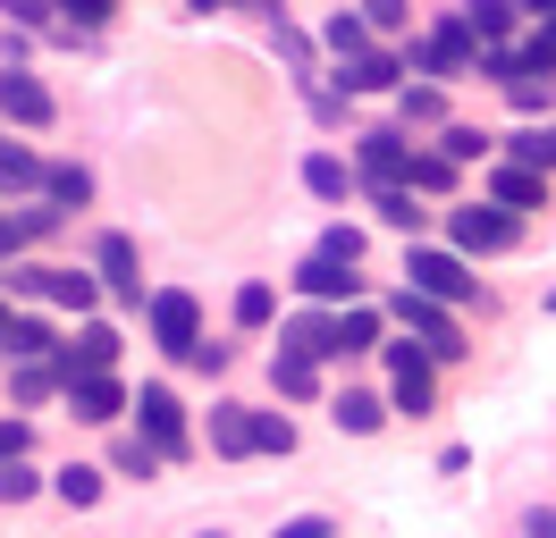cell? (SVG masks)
Segmentation results:
<instances>
[{"instance_id":"1","label":"cell","mask_w":556,"mask_h":538,"mask_svg":"<svg viewBox=\"0 0 556 538\" xmlns=\"http://www.w3.org/2000/svg\"><path fill=\"white\" fill-rule=\"evenodd\" d=\"M405 60H414V76H430V85H447V76H481V34L464 26V9H447Z\"/></svg>"},{"instance_id":"2","label":"cell","mask_w":556,"mask_h":538,"mask_svg":"<svg viewBox=\"0 0 556 538\" xmlns=\"http://www.w3.org/2000/svg\"><path fill=\"white\" fill-rule=\"evenodd\" d=\"M405 286L430 295V303H447V311L481 295V278H472V261H464L455 244H405Z\"/></svg>"},{"instance_id":"3","label":"cell","mask_w":556,"mask_h":538,"mask_svg":"<svg viewBox=\"0 0 556 538\" xmlns=\"http://www.w3.org/2000/svg\"><path fill=\"white\" fill-rule=\"evenodd\" d=\"M396 320H405V336H414L430 362H464L472 345H464V329H455V311L447 303H430V295H414V286H396V303H388Z\"/></svg>"},{"instance_id":"4","label":"cell","mask_w":556,"mask_h":538,"mask_svg":"<svg viewBox=\"0 0 556 538\" xmlns=\"http://www.w3.org/2000/svg\"><path fill=\"white\" fill-rule=\"evenodd\" d=\"M522 235V219L506 210V202H455L447 210V244L464 253V261H481V253H506Z\"/></svg>"},{"instance_id":"5","label":"cell","mask_w":556,"mask_h":538,"mask_svg":"<svg viewBox=\"0 0 556 538\" xmlns=\"http://www.w3.org/2000/svg\"><path fill=\"white\" fill-rule=\"evenodd\" d=\"M388 354V404H396V412H439V362H430V354H421L414 336H396V345H380Z\"/></svg>"},{"instance_id":"6","label":"cell","mask_w":556,"mask_h":538,"mask_svg":"<svg viewBox=\"0 0 556 538\" xmlns=\"http://www.w3.org/2000/svg\"><path fill=\"white\" fill-rule=\"evenodd\" d=\"M9 286L17 295H42V303H60V311H76V320H93V303L110 295L93 269H42V261H26V269H9Z\"/></svg>"},{"instance_id":"7","label":"cell","mask_w":556,"mask_h":538,"mask_svg":"<svg viewBox=\"0 0 556 538\" xmlns=\"http://www.w3.org/2000/svg\"><path fill=\"white\" fill-rule=\"evenodd\" d=\"M143 336H152L161 354H177V362H186V354L203 345V303L186 295V286H161V295H152V311H143Z\"/></svg>"},{"instance_id":"8","label":"cell","mask_w":556,"mask_h":538,"mask_svg":"<svg viewBox=\"0 0 556 538\" xmlns=\"http://www.w3.org/2000/svg\"><path fill=\"white\" fill-rule=\"evenodd\" d=\"M414 161H421V152L396 127L354 134V168H363V185H371V194H380V185H414Z\"/></svg>"},{"instance_id":"9","label":"cell","mask_w":556,"mask_h":538,"mask_svg":"<svg viewBox=\"0 0 556 538\" xmlns=\"http://www.w3.org/2000/svg\"><path fill=\"white\" fill-rule=\"evenodd\" d=\"M93 278H102V286L127 303V311H152V295H143V261H136V235L110 228L102 244H93Z\"/></svg>"},{"instance_id":"10","label":"cell","mask_w":556,"mask_h":538,"mask_svg":"<svg viewBox=\"0 0 556 538\" xmlns=\"http://www.w3.org/2000/svg\"><path fill=\"white\" fill-rule=\"evenodd\" d=\"M118 345H127V336L110 329V320H76V336L60 345V354H51V362H60V379L76 387V379H102V370L118 362Z\"/></svg>"},{"instance_id":"11","label":"cell","mask_w":556,"mask_h":538,"mask_svg":"<svg viewBox=\"0 0 556 538\" xmlns=\"http://www.w3.org/2000/svg\"><path fill=\"white\" fill-rule=\"evenodd\" d=\"M295 295H304V303H338V311H354V303H363V278H354L346 261H329V253H304V261H295Z\"/></svg>"},{"instance_id":"12","label":"cell","mask_w":556,"mask_h":538,"mask_svg":"<svg viewBox=\"0 0 556 538\" xmlns=\"http://www.w3.org/2000/svg\"><path fill=\"white\" fill-rule=\"evenodd\" d=\"M136 437H152V446H161V454H186V404L169 396V387H143L136 396Z\"/></svg>"},{"instance_id":"13","label":"cell","mask_w":556,"mask_h":538,"mask_svg":"<svg viewBox=\"0 0 556 538\" xmlns=\"http://www.w3.org/2000/svg\"><path fill=\"white\" fill-rule=\"evenodd\" d=\"M0 118H9V127H51V118H60V101H51L42 76L9 67V76H0Z\"/></svg>"},{"instance_id":"14","label":"cell","mask_w":556,"mask_h":538,"mask_svg":"<svg viewBox=\"0 0 556 538\" xmlns=\"http://www.w3.org/2000/svg\"><path fill=\"white\" fill-rule=\"evenodd\" d=\"M68 412H76V421H93V430H110L118 412H136V396L102 370V379H76V387H68Z\"/></svg>"},{"instance_id":"15","label":"cell","mask_w":556,"mask_h":538,"mask_svg":"<svg viewBox=\"0 0 556 538\" xmlns=\"http://www.w3.org/2000/svg\"><path fill=\"white\" fill-rule=\"evenodd\" d=\"M253 421H262V412H253V404H211V454H219V463H244V454H253Z\"/></svg>"},{"instance_id":"16","label":"cell","mask_w":556,"mask_h":538,"mask_svg":"<svg viewBox=\"0 0 556 538\" xmlns=\"http://www.w3.org/2000/svg\"><path fill=\"white\" fill-rule=\"evenodd\" d=\"M388 412H396V404L371 396V387H338V404H329V421H338L346 437H380V430H388Z\"/></svg>"},{"instance_id":"17","label":"cell","mask_w":556,"mask_h":538,"mask_svg":"<svg viewBox=\"0 0 556 538\" xmlns=\"http://www.w3.org/2000/svg\"><path fill=\"white\" fill-rule=\"evenodd\" d=\"M489 202H506V210H540V202H548V177H540V168L497 161V168H489Z\"/></svg>"},{"instance_id":"18","label":"cell","mask_w":556,"mask_h":538,"mask_svg":"<svg viewBox=\"0 0 556 538\" xmlns=\"http://www.w3.org/2000/svg\"><path fill=\"white\" fill-rule=\"evenodd\" d=\"M102 488H110L102 463H60V471H51V497L68 504V513H93V504H102Z\"/></svg>"},{"instance_id":"19","label":"cell","mask_w":556,"mask_h":538,"mask_svg":"<svg viewBox=\"0 0 556 538\" xmlns=\"http://www.w3.org/2000/svg\"><path fill=\"white\" fill-rule=\"evenodd\" d=\"M60 345H68V336H51V320H35V311H17L9 336H0V354H9V362H51Z\"/></svg>"},{"instance_id":"20","label":"cell","mask_w":556,"mask_h":538,"mask_svg":"<svg viewBox=\"0 0 556 538\" xmlns=\"http://www.w3.org/2000/svg\"><path fill=\"white\" fill-rule=\"evenodd\" d=\"M388 311H380V303H354V311H338V362H346V354H380V345H388Z\"/></svg>"},{"instance_id":"21","label":"cell","mask_w":556,"mask_h":538,"mask_svg":"<svg viewBox=\"0 0 556 538\" xmlns=\"http://www.w3.org/2000/svg\"><path fill=\"white\" fill-rule=\"evenodd\" d=\"M396 76H405V60H388V51H363L354 67H338V93H405Z\"/></svg>"},{"instance_id":"22","label":"cell","mask_w":556,"mask_h":538,"mask_svg":"<svg viewBox=\"0 0 556 538\" xmlns=\"http://www.w3.org/2000/svg\"><path fill=\"white\" fill-rule=\"evenodd\" d=\"M42 202H51V210H85V202H93V168H85V161H51Z\"/></svg>"},{"instance_id":"23","label":"cell","mask_w":556,"mask_h":538,"mask_svg":"<svg viewBox=\"0 0 556 538\" xmlns=\"http://www.w3.org/2000/svg\"><path fill=\"white\" fill-rule=\"evenodd\" d=\"M42 177H51V161H35L26 143L0 134V194H42Z\"/></svg>"},{"instance_id":"24","label":"cell","mask_w":556,"mask_h":538,"mask_svg":"<svg viewBox=\"0 0 556 538\" xmlns=\"http://www.w3.org/2000/svg\"><path fill=\"white\" fill-rule=\"evenodd\" d=\"M287 354H313V362H338V320H320V311H304V320H287V336H278Z\"/></svg>"},{"instance_id":"25","label":"cell","mask_w":556,"mask_h":538,"mask_svg":"<svg viewBox=\"0 0 556 538\" xmlns=\"http://www.w3.org/2000/svg\"><path fill=\"white\" fill-rule=\"evenodd\" d=\"M304 185H313L320 202H346L354 185H363V168H346L338 152H313V161H304Z\"/></svg>"},{"instance_id":"26","label":"cell","mask_w":556,"mask_h":538,"mask_svg":"<svg viewBox=\"0 0 556 538\" xmlns=\"http://www.w3.org/2000/svg\"><path fill=\"white\" fill-rule=\"evenodd\" d=\"M371 210H380V228H396V235H414V244H421V219H430V210L414 202V185H380Z\"/></svg>"},{"instance_id":"27","label":"cell","mask_w":556,"mask_h":538,"mask_svg":"<svg viewBox=\"0 0 556 538\" xmlns=\"http://www.w3.org/2000/svg\"><path fill=\"white\" fill-rule=\"evenodd\" d=\"M270 387H278V396H320V362L278 345V354H270Z\"/></svg>"},{"instance_id":"28","label":"cell","mask_w":556,"mask_h":538,"mask_svg":"<svg viewBox=\"0 0 556 538\" xmlns=\"http://www.w3.org/2000/svg\"><path fill=\"white\" fill-rule=\"evenodd\" d=\"M9 396L17 404H51V396H68V379H60V362H17L9 370Z\"/></svg>"},{"instance_id":"29","label":"cell","mask_w":556,"mask_h":538,"mask_svg":"<svg viewBox=\"0 0 556 538\" xmlns=\"http://www.w3.org/2000/svg\"><path fill=\"white\" fill-rule=\"evenodd\" d=\"M497 161L540 168V177H548V168H556V127H522V134H506V152H497Z\"/></svg>"},{"instance_id":"30","label":"cell","mask_w":556,"mask_h":538,"mask_svg":"<svg viewBox=\"0 0 556 538\" xmlns=\"http://www.w3.org/2000/svg\"><path fill=\"white\" fill-rule=\"evenodd\" d=\"M228 311H237V329H270V320H278V286H270V278H244Z\"/></svg>"},{"instance_id":"31","label":"cell","mask_w":556,"mask_h":538,"mask_svg":"<svg viewBox=\"0 0 556 538\" xmlns=\"http://www.w3.org/2000/svg\"><path fill=\"white\" fill-rule=\"evenodd\" d=\"M396 110H405V127H439L447 134V93H439V85H405Z\"/></svg>"},{"instance_id":"32","label":"cell","mask_w":556,"mask_h":538,"mask_svg":"<svg viewBox=\"0 0 556 538\" xmlns=\"http://www.w3.org/2000/svg\"><path fill=\"white\" fill-rule=\"evenodd\" d=\"M320 42L338 51V67H354V60H363V51H371V26H363L354 9H338V17H329V34H320Z\"/></svg>"},{"instance_id":"33","label":"cell","mask_w":556,"mask_h":538,"mask_svg":"<svg viewBox=\"0 0 556 538\" xmlns=\"http://www.w3.org/2000/svg\"><path fill=\"white\" fill-rule=\"evenodd\" d=\"M522 0H464V26L481 34V42H506V26H515Z\"/></svg>"},{"instance_id":"34","label":"cell","mask_w":556,"mask_h":538,"mask_svg":"<svg viewBox=\"0 0 556 538\" xmlns=\"http://www.w3.org/2000/svg\"><path fill=\"white\" fill-rule=\"evenodd\" d=\"M161 463H169V454H161L152 437H118V446H110V471H127V479H152Z\"/></svg>"},{"instance_id":"35","label":"cell","mask_w":556,"mask_h":538,"mask_svg":"<svg viewBox=\"0 0 556 538\" xmlns=\"http://www.w3.org/2000/svg\"><path fill=\"white\" fill-rule=\"evenodd\" d=\"M439 152L464 168V161H489V152H506V143H497V134H481V127H447V134H439Z\"/></svg>"},{"instance_id":"36","label":"cell","mask_w":556,"mask_h":538,"mask_svg":"<svg viewBox=\"0 0 556 538\" xmlns=\"http://www.w3.org/2000/svg\"><path fill=\"white\" fill-rule=\"evenodd\" d=\"M253 454H278V463H287V454H295V421H287V412H262V421H253Z\"/></svg>"},{"instance_id":"37","label":"cell","mask_w":556,"mask_h":538,"mask_svg":"<svg viewBox=\"0 0 556 538\" xmlns=\"http://www.w3.org/2000/svg\"><path fill=\"white\" fill-rule=\"evenodd\" d=\"M506 101H515L522 118H540V110H556V76H515V85H506Z\"/></svg>"},{"instance_id":"38","label":"cell","mask_w":556,"mask_h":538,"mask_svg":"<svg viewBox=\"0 0 556 538\" xmlns=\"http://www.w3.org/2000/svg\"><path fill=\"white\" fill-rule=\"evenodd\" d=\"M51 479H42L35 463H0V504H26V497H42Z\"/></svg>"},{"instance_id":"39","label":"cell","mask_w":556,"mask_h":538,"mask_svg":"<svg viewBox=\"0 0 556 538\" xmlns=\"http://www.w3.org/2000/svg\"><path fill=\"white\" fill-rule=\"evenodd\" d=\"M270 42H278V60L295 67V76H313V42H304V34L287 26V17H270Z\"/></svg>"},{"instance_id":"40","label":"cell","mask_w":556,"mask_h":538,"mask_svg":"<svg viewBox=\"0 0 556 538\" xmlns=\"http://www.w3.org/2000/svg\"><path fill=\"white\" fill-rule=\"evenodd\" d=\"M447 185H455V161L447 152H421L414 161V194H447Z\"/></svg>"},{"instance_id":"41","label":"cell","mask_w":556,"mask_h":538,"mask_svg":"<svg viewBox=\"0 0 556 538\" xmlns=\"http://www.w3.org/2000/svg\"><path fill=\"white\" fill-rule=\"evenodd\" d=\"M320 253H329V261H346V269H363V228H346V219H338V228L320 235Z\"/></svg>"},{"instance_id":"42","label":"cell","mask_w":556,"mask_h":538,"mask_svg":"<svg viewBox=\"0 0 556 538\" xmlns=\"http://www.w3.org/2000/svg\"><path fill=\"white\" fill-rule=\"evenodd\" d=\"M0 9H9V17H17L26 34H51V26H60V17H51L60 0H0Z\"/></svg>"},{"instance_id":"43","label":"cell","mask_w":556,"mask_h":538,"mask_svg":"<svg viewBox=\"0 0 556 538\" xmlns=\"http://www.w3.org/2000/svg\"><path fill=\"white\" fill-rule=\"evenodd\" d=\"M60 219H68V210H51V202H35V210H17V235H26V244H42V235L60 228Z\"/></svg>"},{"instance_id":"44","label":"cell","mask_w":556,"mask_h":538,"mask_svg":"<svg viewBox=\"0 0 556 538\" xmlns=\"http://www.w3.org/2000/svg\"><path fill=\"white\" fill-rule=\"evenodd\" d=\"M405 17H414L405 0H363V26H380V34H396V26H405Z\"/></svg>"},{"instance_id":"45","label":"cell","mask_w":556,"mask_h":538,"mask_svg":"<svg viewBox=\"0 0 556 538\" xmlns=\"http://www.w3.org/2000/svg\"><path fill=\"white\" fill-rule=\"evenodd\" d=\"M278 538H338L329 513H295V522H278Z\"/></svg>"},{"instance_id":"46","label":"cell","mask_w":556,"mask_h":538,"mask_svg":"<svg viewBox=\"0 0 556 538\" xmlns=\"http://www.w3.org/2000/svg\"><path fill=\"white\" fill-rule=\"evenodd\" d=\"M515 538H556V504H522Z\"/></svg>"},{"instance_id":"47","label":"cell","mask_w":556,"mask_h":538,"mask_svg":"<svg viewBox=\"0 0 556 538\" xmlns=\"http://www.w3.org/2000/svg\"><path fill=\"white\" fill-rule=\"evenodd\" d=\"M26 446H35L26 421H0V463H26Z\"/></svg>"},{"instance_id":"48","label":"cell","mask_w":556,"mask_h":538,"mask_svg":"<svg viewBox=\"0 0 556 538\" xmlns=\"http://www.w3.org/2000/svg\"><path fill=\"white\" fill-rule=\"evenodd\" d=\"M186 370H203V379H219V370H228V345H211V336H203V345L186 354Z\"/></svg>"},{"instance_id":"49","label":"cell","mask_w":556,"mask_h":538,"mask_svg":"<svg viewBox=\"0 0 556 538\" xmlns=\"http://www.w3.org/2000/svg\"><path fill=\"white\" fill-rule=\"evenodd\" d=\"M522 9H531V17H540V26L556 34V0H522Z\"/></svg>"},{"instance_id":"50","label":"cell","mask_w":556,"mask_h":538,"mask_svg":"<svg viewBox=\"0 0 556 538\" xmlns=\"http://www.w3.org/2000/svg\"><path fill=\"white\" fill-rule=\"evenodd\" d=\"M186 9H228V0H186Z\"/></svg>"},{"instance_id":"51","label":"cell","mask_w":556,"mask_h":538,"mask_svg":"<svg viewBox=\"0 0 556 538\" xmlns=\"http://www.w3.org/2000/svg\"><path fill=\"white\" fill-rule=\"evenodd\" d=\"M9 320H17V311H0V336H9Z\"/></svg>"},{"instance_id":"52","label":"cell","mask_w":556,"mask_h":538,"mask_svg":"<svg viewBox=\"0 0 556 538\" xmlns=\"http://www.w3.org/2000/svg\"><path fill=\"white\" fill-rule=\"evenodd\" d=\"M194 538H228V530H194Z\"/></svg>"},{"instance_id":"53","label":"cell","mask_w":556,"mask_h":538,"mask_svg":"<svg viewBox=\"0 0 556 538\" xmlns=\"http://www.w3.org/2000/svg\"><path fill=\"white\" fill-rule=\"evenodd\" d=\"M0 278H9V261H0Z\"/></svg>"},{"instance_id":"54","label":"cell","mask_w":556,"mask_h":538,"mask_svg":"<svg viewBox=\"0 0 556 538\" xmlns=\"http://www.w3.org/2000/svg\"><path fill=\"white\" fill-rule=\"evenodd\" d=\"M0 228H9V219H0Z\"/></svg>"}]
</instances>
